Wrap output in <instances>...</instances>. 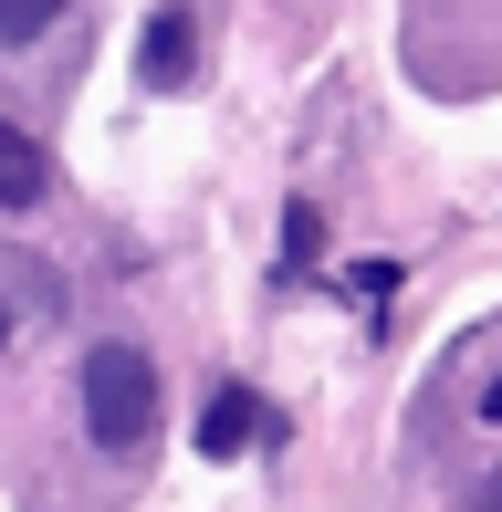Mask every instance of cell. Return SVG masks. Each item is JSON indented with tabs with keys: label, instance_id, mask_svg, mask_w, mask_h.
<instances>
[{
	"label": "cell",
	"instance_id": "obj_4",
	"mask_svg": "<svg viewBox=\"0 0 502 512\" xmlns=\"http://www.w3.org/2000/svg\"><path fill=\"white\" fill-rule=\"evenodd\" d=\"M42 189H53V157H42L11 115H0V209H32Z\"/></svg>",
	"mask_w": 502,
	"mask_h": 512
},
{
	"label": "cell",
	"instance_id": "obj_5",
	"mask_svg": "<svg viewBox=\"0 0 502 512\" xmlns=\"http://www.w3.org/2000/svg\"><path fill=\"white\" fill-rule=\"evenodd\" d=\"M63 11H74V0H0V42H42Z\"/></svg>",
	"mask_w": 502,
	"mask_h": 512
},
{
	"label": "cell",
	"instance_id": "obj_6",
	"mask_svg": "<svg viewBox=\"0 0 502 512\" xmlns=\"http://www.w3.org/2000/svg\"><path fill=\"white\" fill-rule=\"evenodd\" d=\"M325 251V220H314V199H293L283 209V262H314Z\"/></svg>",
	"mask_w": 502,
	"mask_h": 512
},
{
	"label": "cell",
	"instance_id": "obj_7",
	"mask_svg": "<svg viewBox=\"0 0 502 512\" xmlns=\"http://www.w3.org/2000/svg\"><path fill=\"white\" fill-rule=\"evenodd\" d=\"M0 345H11V304H0Z\"/></svg>",
	"mask_w": 502,
	"mask_h": 512
},
{
	"label": "cell",
	"instance_id": "obj_3",
	"mask_svg": "<svg viewBox=\"0 0 502 512\" xmlns=\"http://www.w3.org/2000/svg\"><path fill=\"white\" fill-rule=\"evenodd\" d=\"M251 439H272V398H251V387H220V398L199 408V450H210V460H241Z\"/></svg>",
	"mask_w": 502,
	"mask_h": 512
},
{
	"label": "cell",
	"instance_id": "obj_2",
	"mask_svg": "<svg viewBox=\"0 0 502 512\" xmlns=\"http://www.w3.org/2000/svg\"><path fill=\"white\" fill-rule=\"evenodd\" d=\"M189 74H199V0H157L147 42H136V84H147V95H178Z\"/></svg>",
	"mask_w": 502,
	"mask_h": 512
},
{
	"label": "cell",
	"instance_id": "obj_1",
	"mask_svg": "<svg viewBox=\"0 0 502 512\" xmlns=\"http://www.w3.org/2000/svg\"><path fill=\"white\" fill-rule=\"evenodd\" d=\"M84 429L105 450H136L157 429V356L147 345H84Z\"/></svg>",
	"mask_w": 502,
	"mask_h": 512
}]
</instances>
